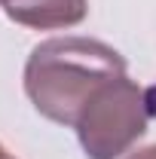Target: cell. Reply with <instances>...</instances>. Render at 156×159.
<instances>
[{
	"mask_svg": "<svg viewBox=\"0 0 156 159\" xmlns=\"http://www.w3.org/2000/svg\"><path fill=\"white\" fill-rule=\"evenodd\" d=\"M126 74V58L92 37H52L31 49L25 64V92L40 116L74 125L86 101L107 80Z\"/></svg>",
	"mask_w": 156,
	"mask_h": 159,
	"instance_id": "obj_1",
	"label": "cell"
},
{
	"mask_svg": "<svg viewBox=\"0 0 156 159\" xmlns=\"http://www.w3.org/2000/svg\"><path fill=\"white\" fill-rule=\"evenodd\" d=\"M147 119L150 92L122 74L95 89V95L80 110L74 129L89 159H119L147 132Z\"/></svg>",
	"mask_w": 156,
	"mask_h": 159,
	"instance_id": "obj_2",
	"label": "cell"
},
{
	"mask_svg": "<svg viewBox=\"0 0 156 159\" xmlns=\"http://www.w3.org/2000/svg\"><path fill=\"white\" fill-rule=\"evenodd\" d=\"M0 6L9 21L37 31L74 28L89 12V0H0Z\"/></svg>",
	"mask_w": 156,
	"mask_h": 159,
	"instance_id": "obj_3",
	"label": "cell"
},
{
	"mask_svg": "<svg viewBox=\"0 0 156 159\" xmlns=\"http://www.w3.org/2000/svg\"><path fill=\"white\" fill-rule=\"evenodd\" d=\"M129 159H156V144L141 147V150H135V153H129Z\"/></svg>",
	"mask_w": 156,
	"mask_h": 159,
	"instance_id": "obj_4",
	"label": "cell"
},
{
	"mask_svg": "<svg viewBox=\"0 0 156 159\" xmlns=\"http://www.w3.org/2000/svg\"><path fill=\"white\" fill-rule=\"evenodd\" d=\"M0 159H16V156H9V153H6V147L0 144Z\"/></svg>",
	"mask_w": 156,
	"mask_h": 159,
	"instance_id": "obj_5",
	"label": "cell"
}]
</instances>
